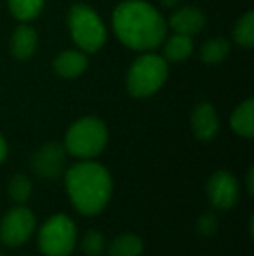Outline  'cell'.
<instances>
[{
	"label": "cell",
	"instance_id": "3957f363",
	"mask_svg": "<svg viewBox=\"0 0 254 256\" xmlns=\"http://www.w3.org/2000/svg\"><path fill=\"white\" fill-rule=\"evenodd\" d=\"M108 131L98 117H84L70 126L64 136V150L77 158H92L105 150Z\"/></svg>",
	"mask_w": 254,
	"mask_h": 256
},
{
	"label": "cell",
	"instance_id": "44dd1931",
	"mask_svg": "<svg viewBox=\"0 0 254 256\" xmlns=\"http://www.w3.org/2000/svg\"><path fill=\"white\" fill-rule=\"evenodd\" d=\"M82 251L87 256H101L106 248L105 237L98 230H87L82 237Z\"/></svg>",
	"mask_w": 254,
	"mask_h": 256
},
{
	"label": "cell",
	"instance_id": "4fadbf2b",
	"mask_svg": "<svg viewBox=\"0 0 254 256\" xmlns=\"http://www.w3.org/2000/svg\"><path fill=\"white\" fill-rule=\"evenodd\" d=\"M38 37L35 30L28 24H21L14 30L10 37V52L17 60H28L37 51Z\"/></svg>",
	"mask_w": 254,
	"mask_h": 256
},
{
	"label": "cell",
	"instance_id": "30bf717a",
	"mask_svg": "<svg viewBox=\"0 0 254 256\" xmlns=\"http://www.w3.org/2000/svg\"><path fill=\"white\" fill-rule=\"evenodd\" d=\"M192 129L193 134L200 142H211L218 134L220 118L211 103H199L192 114Z\"/></svg>",
	"mask_w": 254,
	"mask_h": 256
},
{
	"label": "cell",
	"instance_id": "9a60e30c",
	"mask_svg": "<svg viewBox=\"0 0 254 256\" xmlns=\"http://www.w3.org/2000/svg\"><path fill=\"white\" fill-rule=\"evenodd\" d=\"M193 52V40L188 35L174 34L171 38H167L164 44V60L171 63H180L192 56Z\"/></svg>",
	"mask_w": 254,
	"mask_h": 256
},
{
	"label": "cell",
	"instance_id": "5bb4252c",
	"mask_svg": "<svg viewBox=\"0 0 254 256\" xmlns=\"http://www.w3.org/2000/svg\"><path fill=\"white\" fill-rule=\"evenodd\" d=\"M232 129L242 138H253L254 136V102L251 98L246 100L234 110L230 118Z\"/></svg>",
	"mask_w": 254,
	"mask_h": 256
},
{
	"label": "cell",
	"instance_id": "2e32d148",
	"mask_svg": "<svg viewBox=\"0 0 254 256\" xmlns=\"http://www.w3.org/2000/svg\"><path fill=\"white\" fill-rule=\"evenodd\" d=\"M143 251V240L134 234H122L108 246V256H139Z\"/></svg>",
	"mask_w": 254,
	"mask_h": 256
},
{
	"label": "cell",
	"instance_id": "9c48e42d",
	"mask_svg": "<svg viewBox=\"0 0 254 256\" xmlns=\"http://www.w3.org/2000/svg\"><path fill=\"white\" fill-rule=\"evenodd\" d=\"M239 182L232 172L218 171L207 182V197L213 208L230 209L239 200Z\"/></svg>",
	"mask_w": 254,
	"mask_h": 256
},
{
	"label": "cell",
	"instance_id": "5b68a950",
	"mask_svg": "<svg viewBox=\"0 0 254 256\" xmlns=\"http://www.w3.org/2000/svg\"><path fill=\"white\" fill-rule=\"evenodd\" d=\"M167 78V61L157 54H143L132 63L127 74V91L134 98L155 94Z\"/></svg>",
	"mask_w": 254,
	"mask_h": 256
},
{
	"label": "cell",
	"instance_id": "277c9868",
	"mask_svg": "<svg viewBox=\"0 0 254 256\" xmlns=\"http://www.w3.org/2000/svg\"><path fill=\"white\" fill-rule=\"evenodd\" d=\"M68 28L71 38L84 52H96L106 42V28L101 18L85 4H75L68 10Z\"/></svg>",
	"mask_w": 254,
	"mask_h": 256
},
{
	"label": "cell",
	"instance_id": "8992f818",
	"mask_svg": "<svg viewBox=\"0 0 254 256\" xmlns=\"http://www.w3.org/2000/svg\"><path fill=\"white\" fill-rule=\"evenodd\" d=\"M77 246V225L70 216L54 214L40 226L38 248L45 256H70Z\"/></svg>",
	"mask_w": 254,
	"mask_h": 256
},
{
	"label": "cell",
	"instance_id": "cb8c5ba5",
	"mask_svg": "<svg viewBox=\"0 0 254 256\" xmlns=\"http://www.w3.org/2000/svg\"><path fill=\"white\" fill-rule=\"evenodd\" d=\"M7 157V142L3 140V136L0 134V164L5 160Z\"/></svg>",
	"mask_w": 254,
	"mask_h": 256
},
{
	"label": "cell",
	"instance_id": "7a4b0ae2",
	"mask_svg": "<svg viewBox=\"0 0 254 256\" xmlns=\"http://www.w3.org/2000/svg\"><path fill=\"white\" fill-rule=\"evenodd\" d=\"M64 186L73 208L80 214H98L112 197L113 183L108 169L89 158L77 162L64 172Z\"/></svg>",
	"mask_w": 254,
	"mask_h": 256
},
{
	"label": "cell",
	"instance_id": "d4e9b609",
	"mask_svg": "<svg viewBox=\"0 0 254 256\" xmlns=\"http://www.w3.org/2000/svg\"><path fill=\"white\" fill-rule=\"evenodd\" d=\"M159 2L162 4L164 7H174L180 0H159Z\"/></svg>",
	"mask_w": 254,
	"mask_h": 256
},
{
	"label": "cell",
	"instance_id": "ffe728a7",
	"mask_svg": "<svg viewBox=\"0 0 254 256\" xmlns=\"http://www.w3.org/2000/svg\"><path fill=\"white\" fill-rule=\"evenodd\" d=\"M9 197L16 204H24L31 197V182L24 174H14L7 186Z\"/></svg>",
	"mask_w": 254,
	"mask_h": 256
},
{
	"label": "cell",
	"instance_id": "ac0fdd59",
	"mask_svg": "<svg viewBox=\"0 0 254 256\" xmlns=\"http://www.w3.org/2000/svg\"><path fill=\"white\" fill-rule=\"evenodd\" d=\"M234 38L241 48L251 49L254 46V12L249 10L237 21L234 28Z\"/></svg>",
	"mask_w": 254,
	"mask_h": 256
},
{
	"label": "cell",
	"instance_id": "7402d4cb",
	"mask_svg": "<svg viewBox=\"0 0 254 256\" xmlns=\"http://www.w3.org/2000/svg\"><path fill=\"white\" fill-rule=\"evenodd\" d=\"M197 230H199L200 236L211 237L218 232V218L213 212H204L202 216L197 222Z\"/></svg>",
	"mask_w": 254,
	"mask_h": 256
},
{
	"label": "cell",
	"instance_id": "ba28073f",
	"mask_svg": "<svg viewBox=\"0 0 254 256\" xmlns=\"http://www.w3.org/2000/svg\"><path fill=\"white\" fill-rule=\"evenodd\" d=\"M66 150L59 143H45L30 158V168L38 178L56 180L63 174Z\"/></svg>",
	"mask_w": 254,
	"mask_h": 256
},
{
	"label": "cell",
	"instance_id": "d6986e66",
	"mask_svg": "<svg viewBox=\"0 0 254 256\" xmlns=\"http://www.w3.org/2000/svg\"><path fill=\"white\" fill-rule=\"evenodd\" d=\"M45 0H9L12 16L19 21H30L40 14Z\"/></svg>",
	"mask_w": 254,
	"mask_h": 256
},
{
	"label": "cell",
	"instance_id": "52a82bcc",
	"mask_svg": "<svg viewBox=\"0 0 254 256\" xmlns=\"http://www.w3.org/2000/svg\"><path fill=\"white\" fill-rule=\"evenodd\" d=\"M35 214L24 206L9 209L0 220V242L9 248L23 246L35 232Z\"/></svg>",
	"mask_w": 254,
	"mask_h": 256
},
{
	"label": "cell",
	"instance_id": "7c38bea8",
	"mask_svg": "<svg viewBox=\"0 0 254 256\" xmlns=\"http://www.w3.org/2000/svg\"><path fill=\"white\" fill-rule=\"evenodd\" d=\"M89 66L87 54L84 51H64L54 60V72L59 77L77 78Z\"/></svg>",
	"mask_w": 254,
	"mask_h": 256
},
{
	"label": "cell",
	"instance_id": "8fae6325",
	"mask_svg": "<svg viewBox=\"0 0 254 256\" xmlns=\"http://www.w3.org/2000/svg\"><path fill=\"white\" fill-rule=\"evenodd\" d=\"M169 26L174 30V34L192 37L206 26V16L197 7H181L171 16Z\"/></svg>",
	"mask_w": 254,
	"mask_h": 256
},
{
	"label": "cell",
	"instance_id": "e0dca14e",
	"mask_svg": "<svg viewBox=\"0 0 254 256\" xmlns=\"http://www.w3.org/2000/svg\"><path fill=\"white\" fill-rule=\"evenodd\" d=\"M228 52H230V42L223 37L206 40L202 48H200V58H202L204 63H209V64L223 61Z\"/></svg>",
	"mask_w": 254,
	"mask_h": 256
},
{
	"label": "cell",
	"instance_id": "603a6c76",
	"mask_svg": "<svg viewBox=\"0 0 254 256\" xmlns=\"http://www.w3.org/2000/svg\"><path fill=\"white\" fill-rule=\"evenodd\" d=\"M246 186H248L249 196H253V194H254V168H253V166L249 168L248 174H246Z\"/></svg>",
	"mask_w": 254,
	"mask_h": 256
},
{
	"label": "cell",
	"instance_id": "484cf974",
	"mask_svg": "<svg viewBox=\"0 0 254 256\" xmlns=\"http://www.w3.org/2000/svg\"><path fill=\"white\" fill-rule=\"evenodd\" d=\"M0 256H5V254H3V253H0Z\"/></svg>",
	"mask_w": 254,
	"mask_h": 256
},
{
	"label": "cell",
	"instance_id": "6da1fadb",
	"mask_svg": "<svg viewBox=\"0 0 254 256\" xmlns=\"http://www.w3.org/2000/svg\"><path fill=\"white\" fill-rule=\"evenodd\" d=\"M113 30L126 48L152 51L164 42L167 23L162 14L143 0H126L113 10Z\"/></svg>",
	"mask_w": 254,
	"mask_h": 256
}]
</instances>
